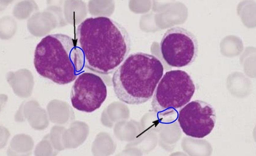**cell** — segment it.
<instances>
[{"instance_id":"obj_7","label":"cell","mask_w":256,"mask_h":156,"mask_svg":"<svg viewBox=\"0 0 256 156\" xmlns=\"http://www.w3.org/2000/svg\"><path fill=\"white\" fill-rule=\"evenodd\" d=\"M216 113L213 107L202 100H196L180 109L178 121L186 135L202 138L209 135L214 128Z\"/></svg>"},{"instance_id":"obj_4","label":"cell","mask_w":256,"mask_h":156,"mask_svg":"<svg viewBox=\"0 0 256 156\" xmlns=\"http://www.w3.org/2000/svg\"><path fill=\"white\" fill-rule=\"evenodd\" d=\"M195 90L190 76L181 70L167 72L158 83L151 103L160 117L168 116L189 103Z\"/></svg>"},{"instance_id":"obj_2","label":"cell","mask_w":256,"mask_h":156,"mask_svg":"<svg viewBox=\"0 0 256 156\" xmlns=\"http://www.w3.org/2000/svg\"><path fill=\"white\" fill-rule=\"evenodd\" d=\"M164 70L160 61L153 55L142 52L130 54L113 74L116 96L129 104L146 102L153 96Z\"/></svg>"},{"instance_id":"obj_1","label":"cell","mask_w":256,"mask_h":156,"mask_svg":"<svg viewBox=\"0 0 256 156\" xmlns=\"http://www.w3.org/2000/svg\"><path fill=\"white\" fill-rule=\"evenodd\" d=\"M76 45L83 55L84 67L103 74L112 72L127 57L130 40L125 28L105 16L86 19L78 26Z\"/></svg>"},{"instance_id":"obj_5","label":"cell","mask_w":256,"mask_h":156,"mask_svg":"<svg viewBox=\"0 0 256 156\" xmlns=\"http://www.w3.org/2000/svg\"><path fill=\"white\" fill-rule=\"evenodd\" d=\"M162 57L169 65L182 67L191 64L198 53V45L194 35L187 30L175 26L168 29L160 42Z\"/></svg>"},{"instance_id":"obj_3","label":"cell","mask_w":256,"mask_h":156,"mask_svg":"<svg viewBox=\"0 0 256 156\" xmlns=\"http://www.w3.org/2000/svg\"><path fill=\"white\" fill-rule=\"evenodd\" d=\"M34 64L40 75L61 85L73 81L84 67L80 49L72 38L61 33L41 39L36 48Z\"/></svg>"},{"instance_id":"obj_6","label":"cell","mask_w":256,"mask_h":156,"mask_svg":"<svg viewBox=\"0 0 256 156\" xmlns=\"http://www.w3.org/2000/svg\"><path fill=\"white\" fill-rule=\"evenodd\" d=\"M107 95V87L102 79L95 74L85 72L76 78L72 88L70 99L76 109L91 113L100 107Z\"/></svg>"}]
</instances>
